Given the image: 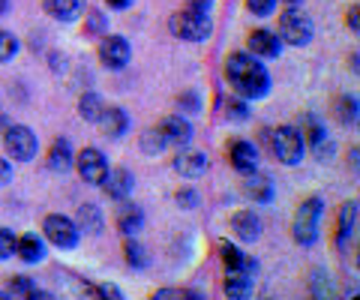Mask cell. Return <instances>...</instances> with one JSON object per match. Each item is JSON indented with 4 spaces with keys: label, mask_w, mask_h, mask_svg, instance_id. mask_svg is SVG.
I'll list each match as a JSON object with an SVG mask.
<instances>
[{
    "label": "cell",
    "mask_w": 360,
    "mask_h": 300,
    "mask_svg": "<svg viewBox=\"0 0 360 300\" xmlns=\"http://www.w3.org/2000/svg\"><path fill=\"white\" fill-rule=\"evenodd\" d=\"M225 79L243 99H262L270 91V75L264 63H258L255 54L250 51H234L225 60Z\"/></svg>",
    "instance_id": "6da1fadb"
},
{
    "label": "cell",
    "mask_w": 360,
    "mask_h": 300,
    "mask_svg": "<svg viewBox=\"0 0 360 300\" xmlns=\"http://www.w3.org/2000/svg\"><path fill=\"white\" fill-rule=\"evenodd\" d=\"M303 148H307V138L295 126H279L276 132H270V150L283 165H297L303 159Z\"/></svg>",
    "instance_id": "7a4b0ae2"
},
{
    "label": "cell",
    "mask_w": 360,
    "mask_h": 300,
    "mask_svg": "<svg viewBox=\"0 0 360 300\" xmlns=\"http://www.w3.org/2000/svg\"><path fill=\"white\" fill-rule=\"evenodd\" d=\"M168 30L174 33L177 39H186V42H201L210 37V18L207 13H195V9H184V13H174L172 21H168Z\"/></svg>",
    "instance_id": "3957f363"
},
{
    "label": "cell",
    "mask_w": 360,
    "mask_h": 300,
    "mask_svg": "<svg viewBox=\"0 0 360 300\" xmlns=\"http://www.w3.org/2000/svg\"><path fill=\"white\" fill-rule=\"evenodd\" d=\"M324 214V204H321V198H307L300 207H297V214H295V240L300 243V247H309V243L319 240V219Z\"/></svg>",
    "instance_id": "277c9868"
},
{
    "label": "cell",
    "mask_w": 360,
    "mask_h": 300,
    "mask_svg": "<svg viewBox=\"0 0 360 300\" xmlns=\"http://www.w3.org/2000/svg\"><path fill=\"white\" fill-rule=\"evenodd\" d=\"M279 39H285L288 46H307L312 39V18L303 9H285L279 15Z\"/></svg>",
    "instance_id": "5b68a950"
},
{
    "label": "cell",
    "mask_w": 360,
    "mask_h": 300,
    "mask_svg": "<svg viewBox=\"0 0 360 300\" xmlns=\"http://www.w3.org/2000/svg\"><path fill=\"white\" fill-rule=\"evenodd\" d=\"M4 148H6V153L13 159H18V162H30L33 157H37V148H39V141H37V136H33V129L30 126H9L6 129V136H4Z\"/></svg>",
    "instance_id": "8992f818"
},
{
    "label": "cell",
    "mask_w": 360,
    "mask_h": 300,
    "mask_svg": "<svg viewBox=\"0 0 360 300\" xmlns=\"http://www.w3.org/2000/svg\"><path fill=\"white\" fill-rule=\"evenodd\" d=\"M42 231H45V240L54 243V247H60V249H72L78 243V237H82V231H78L75 222L70 216H60V214L45 216Z\"/></svg>",
    "instance_id": "52a82bcc"
},
{
    "label": "cell",
    "mask_w": 360,
    "mask_h": 300,
    "mask_svg": "<svg viewBox=\"0 0 360 300\" xmlns=\"http://www.w3.org/2000/svg\"><path fill=\"white\" fill-rule=\"evenodd\" d=\"M75 169H78V174H82L84 183L99 186V183L105 181V174H108V162H105V157L96 148H84L75 157Z\"/></svg>",
    "instance_id": "ba28073f"
},
{
    "label": "cell",
    "mask_w": 360,
    "mask_h": 300,
    "mask_svg": "<svg viewBox=\"0 0 360 300\" xmlns=\"http://www.w3.org/2000/svg\"><path fill=\"white\" fill-rule=\"evenodd\" d=\"M129 42L123 37H103V42H99V58H103V63L108 66V70H123V66L129 63Z\"/></svg>",
    "instance_id": "9c48e42d"
},
{
    "label": "cell",
    "mask_w": 360,
    "mask_h": 300,
    "mask_svg": "<svg viewBox=\"0 0 360 300\" xmlns=\"http://www.w3.org/2000/svg\"><path fill=\"white\" fill-rule=\"evenodd\" d=\"M246 46H250V54H255V58H279V51H283V42L270 30H252Z\"/></svg>",
    "instance_id": "30bf717a"
},
{
    "label": "cell",
    "mask_w": 360,
    "mask_h": 300,
    "mask_svg": "<svg viewBox=\"0 0 360 300\" xmlns=\"http://www.w3.org/2000/svg\"><path fill=\"white\" fill-rule=\"evenodd\" d=\"M160 129H162L165 141H168V144H177V148H184V144L193 141V124H189L186 117H180V115L165 117Z\"/></svg>",
    "instance_id": "8fae6325"
},
{
    "label": "cell",
    "mask_w": 360,
    "mask_h": 300,
    "mask_svg": "<svg viewBox=\"0 0 360 300\" xmlns=\"http://www.w3.org/2000/svg\"><path fill=\"white\" fill-rule=\"evenodd\" d=\"M229 159L240 174H252L258 169V150L252 148V141H234L229 150Z\"/></svg>",
    "instance_id": "7c38bea8"
},
{
    "label": "cell",
    "mask_w": 360,
    "mask_h": 300,
    "mask_svg": "<svg viewBox=\"0 0 360 300\" xmlns=\"http://www.w3.org/2000/svg\"><path fill=\"white\" fill-rule=\"evenodd\" d=\"M105 193H108V198H115V202H123L129 193H132V186H135V177H132V171H127V169H115V171H108L105 174Z\"/></svg>",
    "instance_id": "4fadbf2b"
},
{
    "label": "cell",
    "mask_w": 360,
    "mask_h": 300,
    "mask_svg": "<svg viewBox=\"0 0 360 300\" xmlns=\"http://www.w3.org/2000/svg\"><path fill=\"white\" fill-rule=\"evenodd\" d=\"M231 228L240 240L262 237V219H258V214H252V210H238V214L231 216Z\"/></svg>",
    "instance_id": "5bb4252c"
},
{
    "label": "cell",
    "mask_w": 360,
    "mask_h": 300,
    "mask_svg": "<svg viewBox=\"0 0 360 300\" xmlns=\"http://www.w3.org/2000/svg\"><path fill=\"white\" fill-rule=\"evenodd\" d=\"M174 171L184 177H201L207 171V157L198 150H180L174 159Z\"/></svg>",
    "instance_id": "9a60e30c"
},
{
    "label": "cell",
    "mask_w": 360,
    "mask_h": 300,
    "mask_svg": "<svg viewBox=\"0 0 360 300\" xmlns=\"http://www.w3.org/2000/svg\"><path fill=\"white\" fill-rule=\"evenodd\" d=\"M45 13H49L51 18L63 21V25H70V21H75L78 15L84 13V0H45Z\"/></svg>",
    "instance_id": "2e32d148"
},
{
    "label": "cell",
    "mask_w": 360,
    "mask_h": 300,
    "mask_svg": "<svg viewBox=\"0 0 360 300\" xmlns=\"http://www.w3.org/2000/svg\"><path fill=\"white\" fill-rule=\"evenodd\" d=\"M141 226H144L141 207H135V204H129L127 198H123V204L117 207V228H120L127 237H132L135 231H141Z\"/></svg>",
    "instance_id": "e0dca14e"
},
{
    "label": "cell",
    "mask_w": 360,
    "mask_h": 300,
    "mask_svg": "<svg viewBox=\"0 0 360 300\" xmlns=\"http://www.w3.org/2000/svg\"><path fill=\"white\" fill-rule=\"evenodd\" d=\"M15 255L27 264H37L45 259V243L37 235H25V237H15Z\"/></svg>",
    "instance_id": "ac0fdd59"
},
{
    "label": "cell",
    "mask_w": 360,
    "mask_h": 300,
    "mask_svg": "<svg viewBox=\"0 0 360 300\" xmlns=\"http://www.w3.org/2000/svg\"><path fill=\"white\" fill-rule=\"evenodd\" d=\"M72 148H70V141H66V138H58V141H54L51 144V150H49V169L51 171H70L72 169Z\"/></svg>",
    "instance_id": "d6986e66"
},
{
    "label": "cell",
    "mask_w": 360,
    "mask_h": 300,
    "mask_svg": "<svg viewBox=\"0 0 360 300\" xmlns=\"http://www.w3.org/2000/svg\"><path fill=\"white\" fill-rule=\"evenodd\" d=\"M225 294L250 297L252 294V270H229V276H225Z\"/></svg>",
    "instance_id": "ffe728a7"
},
{
    "label": "cell",
    "mask_w": 360,
    "mask_h": 300,
    "mask_svg": "<svg viewBox=\"0 0 360 300\" xmlns=\"http://www.w3.org/2000/svg\"><path fill=\"white\" fill-rule=\"evenodd\" d=\"M99 124H103L105 136L120 138L123 132H127V126H129V117H127V111H123V108H105L103 117H99Z\"/></svg>",
    "instance_id": "44dd1931"
},
{
    "label": "cell",
    "mask_w": 360,
    "mask_h": 300,
    "mask_svg": "<svg viewBox=\"0 0 360 300\" xmlns=\"http://www.w3.org/2000/svg\"><path fill=\"white\" fill-rule=\"evenodd\" d=\"M219 255H222L225 270H255V261H250L238 247H231V243H222Z\"/></svg>",
    "instance_id": "7402d4cb"
},
{
    "label": "cell",
    "mask_w": 360,
    "mask_h": 300,
    "mask_svg": "<svg viewBox=\"0 0 360 300\" xmlns=\"http://www.w3.org/2000/svg\"><path fill=\"white\" fill-rule=\"evenodd\" d=\"M78 111H82L84 120H94V124H99V117H103L105 105H103V99H99L96 93H84L82 103H78Z\"/></svg>",
    "instance_id": "603a6c76"
},
{
    "label": "cell",
    "mask_w": 360,
    "mask_h": 300,
    "mask_svg": "<svg viewBox=\"0 0 360 300\" xmlns=\"http://www.w3.org/2000/svg\"><path fill=\"white\" fill-rule=\"evenodd\" d=\"M354 219H357V202L342 204V210H340V243H345V237L352 235Z\"/></svg>",
    "instance_id": "cb8c5ba5"
},
{
    "label": "cell",
    "mask_w": 360,
    "mask_h": 300,
    "mask_svg": "<svg viewBox=\"0 0 360 300\" xmlns=\"http://www.w3.org/2000/svg\"><path fill=\"white\" fill-rule=\"evenodd\" d=\"M168 148V141H165V136H162V129H148L141 136V150L144 153H160V150H165Z\"/></svg>",
    "instance_id": "d4e9b609"
},
{
    "label": "cell",
    "mask_w": 360,
    "mask_h": 300,
    "mask_svg": "<svg viewBox=\"0 0 360 300\" xmlns=\"http://www.w3.org/2000/svg\"><path fill=\"white\" fill-rule=\"evenodd\" d=\"M78 219H82V228L90 231V235H99V228H103V219H99L94 204H84L82 210H78Z\"/></svg>",
    "instance_id": "484cf974"
},
{
    "label": "cell",
    "mask_w": 360,
    "mask_h": 300,
    "mask_svg": "<svg viewBox=\"0 0 360 300\" xmlns=\"http://www.w3.org/2000/svg\"><path fill=\"white\" fill-rule=\"evenodd\" d=\"M18 54V37L9 30H0V63L4 60H13Z\"/></svg>",
    "instance_id": "4316f807"
},
{
    "label": "cell",
    "mask_w": 360,
    "mask_h": 300,
    "mask_svg": "<svg viewBox=\"0 0 360 300\" xmlns=\"http://www.w3.org/2000/svg\"><path fill=\"white\" fill-rule=\"evenodd\" d=\"M246 195H252L255 202H270L274 190H270V183L264 181V177H252V181L246 183Z\"/></svg>",
    "instance_id": "83f0119b"
},
{
    "label": "cell",
    "mask_w": 360,
    "mask_h": 300,
    "mask_svg": "<svg viewBox=\"0 0 360 300\" xmlns=\"http://www.w3.org/2000/svg\"><path fill=\"white\" fill-rule=\"evenodd\" d=\"M357 120V99L354 96H342L340 99V124H354Z\"/></svg>",
    "instance_id": "f1b7e54d"
},
{
    "label": "cell",
    "mask_w": 360,
    "mask_h": 300,
    "mask_svg": "<svg viewBox=\"0 0 360 300\" xmlns=\"http://www.w3.org/2000/svg\"><path fill=\"white\" fill-rule=\"evenodd\" d=\"M127 261L132 264V268H148V255H144L141 243L127 240Z\"/></svg>",
    "instance_id": "f546056e"
},
{
    "label": "cell",
    "mask_w": 360,
    "mask_h": 300,
    "mask_svg": "<svg viewBox=\"0 0 360 300\" xmlns=\"http://www.w3.org/2000/svg\"><path fill=\"white\" fill-rule=\"evenodd\" d=\"M13 252H15V235L9 228H0V261L13 259Z\"/></svg>",
    "instance_id": "4dcf8cb0"
},
{
    "label": "cell",
    "mask_w": 360,
    "mask_h": 300,
    "mask_svg": "<svg viewBox=\"0 0 360 300\" xmlns=\"http://www.w3.org/2000/svg\"><path fill=\"white\" fill-rule=\"evenodd\" d=\"M274 6H276V0H246V9H250L252 15H258V18L270 15L274 13Z\"/></svg>",
    "instance_id": "1f68e13d"
},
{
    "label": "cell",
    "mask_w": 360,
    "mask_h": 300,
    "mask_svg": "<svg viewBox=\"0 0 360 300\" xmlns=\"http://www.w3.org/2000/svg\"><path fill=\"white\" fill-rule=\"evenodd\" d=\"M246 111H250V108H246L243 99H229V120H238V124H243V120L250 117Z\"/></svg>",
    "instance_id": "d6a6232c"
},
{
    "label": "cell",
    "mask_w": 360,
    "mask_h": 300,
    "mask_svg": "<svg viewBox=\"0 0 360 300\" xmlns=\"http://www.w3.org/2000/svg\"><path fill=\"white\" fill-rule=\"evenodd\" d=\"M13 294H21V297L33 294V285H30L27 276H15V280H13Z\"/></svg>",
    "instance_id": "836d02e7"
},
{
    "label": "cell",
    "mask_w": 360,
    "mask_h": 300,
    "mask_svg": "<svg viewBox=\"0 0 360 300\" xmlns=\"http://www.w3.org/2000/svg\"><path fill=\"white\" fill-rule=\"evenodd\" d=\"M103 27H105V15H103V13H90L87 33H103Z\"/></svg>",
    "instance_id": "e575fe53"
},
{
    "label": "cell",
    "mask_w": 360,
    "mask_h": 300,
    "mask_svg": "<svg viewBox=\"0 0 360 300\" xmlns=\"http://www.w3.org/2000/svg\"><path fill=\"white\" fill-rule=\"evenodd\" d=\"M165 297H201L195 292H177V288H162V292H156V300H165Z\"/></svg>",
    "instance_id": "d590c367"
},
{
    "label": "cell",
    "mask_w": 360,
    "mask_h": 300,
    "mask_svg": "<svg viewBox=\"0 0 360 300\" xmlns=\"http://www.w3.org/2000/svg\"><path fill=\"white\" fill-rule=\"evenodd\" d=\"M90 294H99V297H123V292L117 285H99V288H94Z\"/></svg>",
    "instance_id": "8d00e7d4"
},
{
    "label": "cell",
    "mask_w": 360,
    "mask_h": 300,
    "mask_svg": "<svg viewBox=\"0 0 360 300\" xmlns=\"http://www.w3.org/2000/svg\"><path fill=\"white\" fill-rule=\"evenodd\" d=\"M186 9H195V13H210L213 0H186Z\"/></svg>",
    "instance_id": "74e56055"
},
{
    "label": "cell",
    "mask_w": 360,
    "mask_h": 300,
    "mask_svg": "<svg viewBox=\"0 0 360 300\" xmlns=\"http://www.w3.org/2000/svg\"><path fill=\"white\" fill-rule=\"evenodd\" d=\"M9 181H13V165L0 157V186H6Z\"/></svg>",
    "instance_id": "f35d334b"
},
{
    "label": "cell",
    "mask_w": 360,
    "mask_h": 300,
    "mask_svg": "<svg viewBox=\"0 0 360 300\" xmlns=\"http://www.w3.org/2000/svg\"><path fill=\"white\" fill-rule=\"evenodd\" d=\"M180 108H189V111H198V96L189 91V93H184L180 96Z\"/></svg>",
    "instance_id": "ab89813d"
},
{
    "label": "cell",
    "mask_w": 360,
    "mask_h": 300,
    "mask_svg": "<svg viewBox=\"0 0 360 300\" xmlns=\"http://www.w3.org/2000/svg\"><path fill=\"white\" fill-rule=\"evenodd\" d=\"M177 202L184 204V207H195V202H198V198H195V193H189V190H180V193H177Z\"/></svg>",
    "instance_id": "60d3db41"
},
{
    "label": "cell",
    "mask_w": 360,
    "mask_h": 300,
    "mask_svg": "<svg viewBox=\"0 0 360 300\" xmlns=\"http://www.w3.org/2000/svg\"><path fill=\"white\" fill-rule=\"evenodd\" d=\"M348 27H352V30L357 33V6L348 9Z\"/></svg>",
    "instance_id": "b9f144b4"
},
{
    "label": "cell",
    "mask_w": 360,
    "mask_h": 300,
    "mask_svg": "<svg viewBox=\"0 0 360 300\" xmlns=\"http://www.w3.org/2000/svg\"><path fill=\"white\" fill-rule=\"evenodd\" d=\"M105 4L111 9H127V6H132V0H105Z\"/></svg>",
    "instance_id": "7bdbcfd3"
},
{
    "label": "cell",
    "mask_w": 360,
    "mask_h": 300,
    "mask_svg": "<svg viewBox=\"0 0 360 300\" xmlns=\"http://www.w3.org/2000/svg\"><path fill=\"white\" fill-rule=\"evenodd\" d=\"M6 9H9V0H0V15H4Z\"/></svg>",
    "instance_id": "ee69618b"
},
{
    "label": "cell",
    "mask_w": 360,
    "mask_h": 300,
    "mask_svg": "<svg viewBox=\"0 0 360 300\" xmlns=\"http://www.w3.org/2000/svg\"><path fill=\"white\" fill-rule=\"evenodd\" d=\"M285 4H300V0H285Z\"/></svg>",
    "instance_id": "f6af8a7d"
}]
</instances>
